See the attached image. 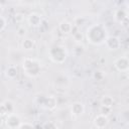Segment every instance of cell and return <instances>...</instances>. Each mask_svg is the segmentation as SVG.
I'll use <instances>...</instances> for the list:
<instances>
[{"instance_id": "cell-4", "label": "cell", "mask_w": 129, "mask_h": 129, "mask_svg": "<svg viewBox=\"0 0 129 129\" xmlns=\"http://www.w3.org/2000/svg\"><path fill=\"white\" fill-rule=\"evenodd\" d=\"M21 123H22L21 118L16 113L10 114V115L6 116V118H5V124L8 129H18L19 126L21 125Z\"/></svg>"}, {"instance_id": "cell-22", "label": "cell", "mask_w": 129, "mask_h": 129, "mask_svg": "<svg viewBox=\"0 0 129 129\" xmlns=\"http://www.w3.org/2000/svg\"><path fill=\"white\" fill-rule=\"evenodd\" d=\"M22 19H23V17H22V14H20V13H17V14L15 15V21H17V22H21V21H22Z\"/></svg>"}, {"instance_id": "cell-21", "label": "cell", "mask_w": 129, "mask_h": 129, "mask_svg": "<svg viewBox=\"0 0 129 129\" xmlns=\"http://www.w3.org/2000/svg\"><path fill=\"white\" fill-rule=\"evenodd\" d=\"M18 129H34V128H33L31 123H29V122H22Z\"/></svg>"}, {"instance_id": "cell-18", "label": "cell", "mask_w": 129, "mask_h": 129, "mask_svg": "<svg viewBox=\"0 0 129 129\" xmlns=\"http://www.w3.org/2000/svg\"><path fill=\"white\" fill-rule=\"evenodd\" d=\"M42 129H57V126L54 122L52 121H48V122H45L42 126Z\"/></svg>"}, {"instance_id": "cell-14", "label": "cell", "mask_w": 129, "mask_h": 129, "mask_svg": "<svg viewBox=\"0 0 129 129\" xmlns=\"http://www.w3.org/2000/svg\"><path fill=\"white\" fill-rule=\"evenodd\" d=\"M17 74H18V70H17V67H15V66H9V67H7V69L5 71V75L8 79L16 78Z\"/></svg>"}, {"instance_id": "cell-19", "label": "cell", "mask_w": 129, "mask_h": 129, "mask_svg": "<svg viewBox=\"0 0 129 129\" xmlns=\"http://www.w3.org/2000/svg\"><path fill=\"white\" fill-rule=\"evenodd\" d=\"M111 111H112V108H110V107H105V106H101L100 107V113L104 114L106 116L109 115L111 113Z\"/></svg>"}, {"instance_id": "cell-8", "label": "cell", "mask_w": 129, "mask_h": 129, "mask_svg": "<svg viewBox=\"0 0 129 129\" xmlns=\"http://www.w3.org/2000/svg\"><path fill=\"white\" fill-rule=\"evenodd\" d=\"M26 20H27L28 24L31 25V26H33V27H39L41 25V23H42V17H41V15L38 14V13H36V12L30 13L27 16Z\"/></svg>"}, {"instance_id": "cell-5", "label": "cell", "mask_w": 129, "mask_h": 129, "mask_svg": "<svg viewBox=\"0 0 129 129\" xmlns=\"http://www.w3.org/2000/svg\"><path fill=\"white\" fill-rule=\"evenodd\" d=\"M0 112H1V115L2 117H6L10 114H13L15 113V106L13 104L12 101L10 100H5L4 102L1 103V108H0Z\"/></svg>"}, {"instance_id": "cell-3", "label": "cell", "mask_w": 129, "mask_h": 129, "mask_svg": "<svg viewBox=\"0 0 129 129\" xmlns=\"http://www.w3.org/2000/svg\"><path fill=\"white\" fill-rule=\"evenodd\" d=\"M67 56H68V52L66 48L60 45H56L49 50V57L53 62L61 63L66 60Z\"/></svg>"}, {"instance_id": "cell-7", "label": "cell", "mask_w": 129, "mask_h": 129, "mask_svg": "<svg viewBox=\"0 0 129 129\" xmlns=\"http://www.w3.org/2000/svg\"><path fill=\"white\" fill-rule=\"evenodd\" d=\"M114 18L117 22L121 23L122 25H126L129 22V17L127 15V12L123 8H118L114 13Z\"/></svg>"}, {"instance_id": "cell-20", "label": "cell", "mask_w": 129, "mask_h": 129, "mask_svg": "<svg viewBox=\"0 0 129 129\" xmlns=\"http://www.w3.org/2000/svg\"><path fill=\"white\" fill-rule=\"evenodd\" d=\"M16 33H17V35L18 36H20V37H22V36H24L25 35V33H26V28L24 27V26H19L18 28H17V30H16Z\"/></svg>"}, {"instance_id": "cell-24", "label": "cell", "mask_w": 129, "mask_h": 129, "mask_svg": "<svg viewBox=\"0 0 129 129\" xmlns=\"http://www.w3.org/2000/svg\"><path fill=\"white\" fill-rule=\"evenodd\" d=\"M127 77H128V79H129V70H128V72H127Z\"/></svg>"}, {"instance_id": "cell-23", "label": "cell", "mask_w": 129, "mask_h": 129, "mask_svg": "<svg viewBox=\"0 0 129 129\" xmlns=\"http://www.w3.org/2000/svg\"><path fill=\"white\" fill-rule=\"evenodd\" d=\"M125 6L129 9V1H126V2H125Z\"/></svg>"}, {"instance_id": "cell-6", "label": "cell", "mask_w": 129, "mask_h": 129, "mask_svg": "<svg viewBox=\"0 0 129 129\" xmlns=\"http://www.w3.org/2000/svg\"><path fill=\"white\" fill-rule=\"evenodd\" d=\"M114 66L117 71L122 73H127L129 70V58L126 56H120L115 60Z\"/></svg>"}, {"instance_id": "cell-9", "label": "cell", "mask_w": 129, "mask_h": 129, "mask_svg": "<svg viewBox=\"0 0 129 129\" xmlns=\"http://www.w3.org/2000/svg\"><path fill=\"white\" fill-rule=\"evenodd\" d=\"M109 123V119L108 116L104 115V114H98L95 118H94V125L95 127H97L98 129H104Z\"/></svg>"}, {"instance_id": "cell-17", "label": "cell", "mask_w": 129, "mask_h": 129, "mask_svg": "<svg viewBox=\"0 0 129 129\" xmlns=\"http://www.w3.org/2000/svg\"><path fill=\"white\" fill-rule=\"evenodd\" d=\"M7 24H8L7 19H6L3 15H1V16H0V31H1V32H3V31L5 30V28L7 27Z\"/></svg>"}, {"instance_id": "cell-13", "label": "cell", "mask_w": 129, "mask_h": 129, "mask_svg": "<svg viewBox=\"0 0 129 129\" xmlns=\"http://www.w3.org/2000/svg\"><path fill=\"white\" fill-rule=\"evenodd\" d=\"M58 28H59V30H60L62 33H70V32H72V30H73V24H72L71 22L67 21V20H63V21H61V22L59 23Z\"/></svg>"}, {"instance_id": "cell-1", "label": "cell", "mask_w": 129, "mask_h": 129, "mask_svg": "<svg viewBox=\"0 0 129 129\" xmlns=\"http://www.w3.org/2000/svg\"><path fill=\"white\" fill-rule=\"evenodd\" d=\"M87 39L92 44H101L106 41L107 39V31L105 26L102 24H93L91 25L86 32Z\"/></svg>"}, {"instance_id": "cell-12", "label": "cell", "mask_w": 129, "mask_h": 129, "mask_svg": "<svg viewBox=\"0 0 129 129\" xmlns=\"http://www.w3.org/2000/svg\"><path fill=\"white\" fill-rule=\"evenodd\" d=\"M85 111V106L81 102H75L71 106V112L75 117H80Z\"/></svg>"}, {"instance_id": "cell-15", "label": "cell", "mask_w": 129, "mask_h": 129, "mask_svg": "<svg viewBox=\"0 0 129 129\" xmlns=\"http://www.w3.org/2000/svg\"><path fill=\"white\" fill-rule=\"evenodd\" d=\"M21 45H22V48L24 50H32L34 48V46H35V41L33 39H31V38H25L22 41Z\"/></svg>"}, {"instance_id": "cell-11", "label": "cell", "mask_w": 129, "mask_h": 129, "mask_svg": "<svg viewBox=\"0 0 129 129\" xmlns=\"http://www.w3.org/2000/svg\"><path fill=\"white\" fill-rule=\"evenodd\" d=\"M43 108L47 109V110H53L56 107V99L53 96H48V97H44L43 101L40 104Z\"/></svg>"}, {"instance_id": "cell-2", "label": "cell", "mask_w": 129, "mask_h": 129, "mask_svg": "<svg viewBox=\"0 0 129 129\" xmlns=\"http://www.w3.org/2000/svg\"><path fill=\"white\" fill-rule=\"evenodd\" d=\"M22 69L26 76L30 78H35L40 74L41 64L39 60L32 57H26L22 61Z\"/></svg>"}, {"instance_id": "cell-16", "label": "cell", "mask_w": 129, "mask_h": 129, "mask_svg": "<svg viewBox=\"0 0 129 129\" xmlns=\"http://www.w3.org/2000/svg\"><path fill=\"white\" fill-rule=\"evenodd\" d=\"M114 104V100L112 97L110 96H104L102 99H101V106H105V107H110L112 108Z\"/></svg>"}, {"instance_id": "cell-10", "label": "cell", "mask_w": 129, "mask_h": 129, "mask_svg": "<svg viewBox=\"0 0 129 129\" xmlns=\"http://www.w3.org/2000/svg\"><path fill=\"white\" fill-rule=\"evenodd\" d=\"M105 44L109 49L115 50V49H118L120 47L121 41L117 36H108L106 41H105Z\"/></svg>"}]
</instances>
